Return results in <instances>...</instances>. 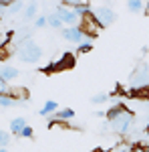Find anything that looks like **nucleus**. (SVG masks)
Instances as JSON below:
<instances>
[{
	"label": "nucleus",
	"mask_w": 149,
	"mask_h": 152,
	"mask_svg": "<svg viewBox=\"0 0 149 152\" xmlns=\"http://www.w3.org/2000/svg\"><path fill=\"white\" fill-rule=\"evenodd\" d=\"M107 122H109V128L113 130L115 134H121V136H125V134H129L131 132V128H133V114L129 112V110H125L123 105H113L107 114Z\"/></svg>",
	"instance_id": "nucleus-1"
},
{
	"label": "nucleus",
	"mask_w": 149,
	"mask_h": 152,
	"mask_svg": "<svg viewBox=\"0 0 149 152\" xmlns=\"http://www.w3.org/2000/svg\"><path fill=\"white\" fill-rule=\"evenodd\" d=\"M127 8L131 12H141L145 8V2H143V0H129V2H127Z\"/></svg>",
	"instance_id": "nucleus-14"
},
{
	"label": "nucleus",
	"mask_w": 149,
	"mask_h": 152,
	"mask_svg": "<svg viewBox=\"0 0 149 152\" xmlns=\"http://www.w3.org/2000/svg\"><path fill=\"white\" fill-rule=\"evenodd\" d=\"M93 16H95V20L101 24V28L103 26H109V24H113L115 20H117V14H115V10L111 8V6H99L97 10H93L91 12Z\"/></svg>",
	"instance_id": "nucleus-4"
},
{
	"label": "nucleus",
	"mask_w": 149,
	"mask_h": 152,
	"mask_svg": "<svg viewBox=\"0 0 149 152\" xmlns=\"http://www.w3.org/2000/svg\"><path fill=\"white\" fill-rule=\"evenodd\" d=\"M73 61H75V59H73V55H71V53H67V55L63 57V61H57V63H53V65L48 67V71H55V69H67V67H71V65H73Z\"/></svg>",
	"instance_id": "nucleus-11"
},
{
	"label": "nucleus",
	"mask_w": 149,
	"mask_h": 152,
	"mask_svg": "<svg viewBox=\"0 0 149 152\" xmlns=\"http://www.w3.org/2000/svg\"><path fill=\"white\" fill-rule=\"evenodd\" d=\"M81 28H83V33H85V35L91 39V37H95L99 31H101V24L95 20V16H93V14H85V16L81 18Z\"/></svg>",
	"instance_id": "nucleus-6"
},
{
	"label": "nucleus",
	"mask_w": 149,
	"mask_h": 152,
	"mask_svg": "<svg viewBox=\"0 0 149 152\" xmlns=\"http://www.w3.org/2000/svg\"><path fill=\"white\" fill-rule=\"evenodd\" d=\"M0 152H8V150H6V148H0Z\"/></svg>",
	"instance_id": "nucleus-28"
},
{
	"label": "nucleus",
	"mask_w": 149,
	"mask_h": 152,
	"mask_svg": "<svg viewBox=\"0 0 149 152\" xmlns=\"http://www.w3.org/2000/svg\"><path fill=\"white\" fill-rule=\"evenodd\" d=\"M145 12H147V14H149V0H147V2H145Z\"/></svg>",
	"instance_id": "nucleus-25"
},
{
	"label": "nucleus",
	"mask_w": 149,
	"mask_h": 152,
	"mask_svg": "<svg viewBox=\"0 0 149 152\" xmlns=\"http://www.w3.org/2000/svg\"><path fill=\"white\" fill-rule=\"evenodd\" d=\"M35 16H36V4H35V2H30V4L24 6V18L30 20V18H35Z\"/></svg>",
	"instance_id": "nucleus-16"
},
{
	"label": "nucleus",
	"mask_w": 149,
	"mask_h": 152,
	"mask_svg": "<svg viewBox=\"0 0 149 152\" xmlns=\"http://www.w3.org/2000/svg\"><path fill=\"white\" fill-rule=\"evenodd\" d=\"M117 152H129L127 148H117Z\"/></svg>",
	"instance_id": "nucleus-27"
},
{
	"label": "nucleus",
	"mask_w": 149,
	"mask_h": 152,
	"mask_svg": "<svg viewBox=\"0 0 149 152\" xmlns=\"http://www.w3.org/2000/svg\"><path fill=\"white\" fill-rule=\"evenodd\" d=\"M58 18H60V23L63 24H69V26H79L81 23V16L77 12H73L69 6H65V4H57V10H55Z\"/></svg>",
	"instance_id": "nucleus-5"
},
{
	"label": "nucleus",
	"mask_w": 149,
	"mask_h": 152,
	"mask_svg": "<svg viewBox=\"0 0 149 152\" xmlns=\"http://www.w3.org/2000/svg\"><path fill=\"white\" fill-rule=\"evenodd\" d=\"M91 152H107V150H103V148H95V150H91Z\"/></svg>",
	"instance_id": "nucleus-26"
},
{
	"label": "nucleus",
	"mask_w": 149,
	"mask_h": 152,
	"mask_svg": "<svg viewBox=\"0 0 149 152\" xmlns=\"http://www.w3.org/2000/svg\"><path fill=\"white\" fill-rule=\"evenodd\" d=\"M57 112H58V104H57V102H53V99H48V102L38 110V114L45 116V118L46 116H53V114H57Z\"/></svg>",
	"instance_id": "nucleus-10"
},
{
	"label": "nucleus",
	"mask_w": 149,
	"mask_h": 152,
	"mask_svg": "<svg viewBox=\"0 0 149 152\" xmlns=\"http://www.w3.org/2000/svg\"><path fill=\"white\" fill-rule=\"evenodd\" d=\"M145 152H149V150H145Z\"/></svg>",
	"instance_id": "nucleus-30"
},
{
	"label": "nucleus",
	"mask_w": 149,
	"mask_h": 152,
	"mask_svg": "<svg viewBox=\"0 0 149 152\" xmlns=\"http://www.w3.org/2000/svg\"><path fill=\"white\" fill-rule=\"evenodd\" d=\"M65 6H69L73 12H77L79 16H85V14H91V4L89 2H79V0H71V2H65Z\"/></svg>",
	"instance_id": "nucleus-8"
},
{
	"label": "nucleus",
	"mask_w": 149,
	"mask_h": 152,
	"mask_svg": "<svg viewBox=\"0 0 149 152\" xmlns=\"http://www.w3.org/2000/svg\"><path fill=\"white\" fill-rule=\"evenodd\" d=\"M20 8H24V2H10V4H8V10H6V12L14 14V12H18Z\"/></svg>",
	"instance_id": "nucleus-21"
},
{
	"label": "nucleus",
	"mask_w": 149,
	"mask_h": 152,
	"mask_svg": "<svg viewBox=\"0 0 149 152\" xmlns=\"http://www.w3.org/2000/svg\"><path fill=\"white\" fill-rule=\"evenodd\" d=\"M107 99H109V94H107V91H103V94H97V95H93V97H91L93 104H105Z\"/></svg>",
	"instance_id": "nucleus-19"
},
{
	"label": "nucleus",
	"mask_w": 149,
	"mask_h": 152,
	"mask_svg": "<svg viewBox=\"0 0 149 152\" xmlns=\"http://www.w3.org/2000/svg\"><path fill=\"white\" fill-rule=\"evenodd\" d=\"M46 26H50V28H60L63 23H60V18H58L57 14L53 12V14H48V16H46Z\"/></svg>",
	"instance_id": "nucleus-15"
},
{
	"label": "nucleus",
	"mask_w": 149,
	"mask_h": 152,
	"mask_svg": "<svg viewBox=\"0 0 149 152\" xmlns=\"http://www.w3.org/2000/svg\"><path fill=\"white\" fill-rule=\"evenodd\" d=\"M20 136H22V138H32V128H30V126H26V128L20 132Z\"/></svg>",
	"instance_id": "nucleus-24"
},
{
	"label": "nucleus",
	"mask_w": 149,
	"mask_h": 152,
	"mask_svg": "<svg viewBox=\"0 0 149 152\" xmlns=\"http://www.w3.org/2000/svg\"><path fill=\"white\" fill-rule=\"evenodd\" d=\"M147 91H149V87H147Z\"/></svg>",
	"instance_id": "nucleus-29"
},
{
	"label": "nucleus",
	"mask_w": 149,
	"mask_h": 152,
	"mask_svg": "<svg viewBox=\"0 0 149 152\" xmlns=\"http://www.w3.org/2000/svg\"><path fill=\"white\" fill-rule=\"evenodd\" d=\"M147 130H149V128H147Z\"/></svg>",
	"instance_id": "nucleus-31"
},
{
	"label": "nucleus",
	"mask_w": 149,
	"mask_h": 152,
	"mask_svg": "<svg viewBox=\"0 0 149 152\" xmlns=\"http://www.w3.org/2000/svg\"><path fill=\"white\" fill-rule=\"evenodd\" d=\"M16 104V99L12 95H0V107H12Z\"/></svg>",
	"instance_id": "nucleus-17"
},
{
	"label": "nucleus",
	"mask_w": 149,
	"mask_h": 152,
	"mask_svg": "<svg viewBox=\"0 0 149 152\" xmlns=\"http://www.w3.org/2000/svg\"><path fill=\"white\" fill-rule=\"evenodd\" d=\"M26 126H28V124H26L24 118H14V120L10 122V132L14 134V136H20V132H22Z\"/></svg>",
	"instance_id": "nucleus-9"
},
{
	"label": "nucleus",
	"mask_w": 149,
	"mask_h": 152,
	"mask_svg": "<svg viewBox=\"0 0 149 152\" xmlns=\"http://www.w3.org/2000/svg\"><path fill=\"white\" fill-rule=\"evenodd\" d=\"M0 95H10V87H8V81H4L0 77Z\"/></svg>",
	"instance_id": "nucleus-22"
},
{
	"label": "nucleus",
	"mask_w": 149,
	"mask_h": 152,
	"mask_svg": "<svg viewBox=\"0 0 149 152\" xmlns=\"http://www.w3.org/2000/svg\"><path fill=\"white\" fill-rule=\"evenodd\" d=\"M18 57H20V61H24V63H35V61H38L40 59V47L36 45L35 41H22L20 43V47H18Z\"/></svg>",
	"instance_id": "nucleus-2"
},
{
	"label": "nucleus",
	"mask_w": 149,
	"mask_h": 152,
	"mask_svg": "<svg viewBox=\"0 0 149 152\" xmlns=\"http://www.w3.org/2000/svg\"><path fill=\"white\" fill-rule=\"evenodd\" d=\"M8 144H10V134L4 132V130H0V148H6Z\"/></svg>",
	"instance_id": "nucleus-18"
},
{
	"label": "nucleus",
	"mask_w": 149,
	"mask_h": 152,
	"mask_svg": "<svg viewBox=\"0 0 149 152\" xmlns=\"http://www.w3.org/2000/svg\"><path fill=\"white\" fill-rule=\"evenodd\" d=\"M73 116H75V112L67 107V110H58V112H57L53 118H55V122H69Z\"/></svg>",
	"instance_id": "nucleus-13"
},
{
	"label": "nucleus",
	"mask_w": 149,
	"mask_h": 152,
	"mask_svg": "<svg viewBox=\"0 0 149 152\" xmlns=\"http://www.w3.org/2000/svg\"><path fill=\"white\" fill-rule=\"evenodd\" d=\"M63 37H65V41H69V43H77V45H81L83 41L89 39V37L83 33L81 26H67V28H63Z\"/></svg>",
	"instance_id": "nucleus-7"
},
{
	"label": "nucleus",
	"mask_w": 149,
	"mask_h": 152,
	"mask_svg": "<svg viewBox=\"0 0 149 152\" xmlns=\"http://www.w3.org/2000/svg\"><path fill=\"white\" fill-rule=\"evenodd\" d=\"M35 26H36V28L46 26V16H36V18H35Z\"/></svg>",
	"instance_id": "nucleus-23"
},
{
	"label": "nucleus",
	"mask_w": 149,
	"mask_h": 152,
	"mask_svg": "<svg viewBox=\"0 0 149 152\" xmlns=\"http://www.w3.org/2000/svg\"><path fill=\"white\" fill-rule=\"evenodd\" d=\"M131 87L137 91V89H147L149 87V65L147 63H139L137 67L131 73Z\"/></svg>",
	"instance_id": "nucleus-3"
},
{
	"label": "nucleus",
	"mask_w": 149,
	"mask_h": 152,
	"mask_svg": "<svg viewBox=\"0 0 149 152\" xmlns=\"http://www.w3.org/2000/svg\"><path fill=\"white\" fill-rule=\"evenodd\" d=\"M0 77H2L4 81H8V79H16V77H18V69L12 67V65H4V67L0 69Z\"/></svg>",
	"instance_id": "nucleus-12"
},
{
	"label": "nucleus",
	"mask_w": 149,
	"mask_h": 152,
	"mask_svg": "<svg viewBox=\"0 0 149 152\" xmlns=\"http://www.w3.org/2000/svg\"><path fill=\"white\" fill-rule=\"evenodd\" d=\"M93 49V43H91V39H87V41H83L79 45V53H89Z\"/></svg>",
	"instance_id": "nucleus-20"
}]
</instances>
